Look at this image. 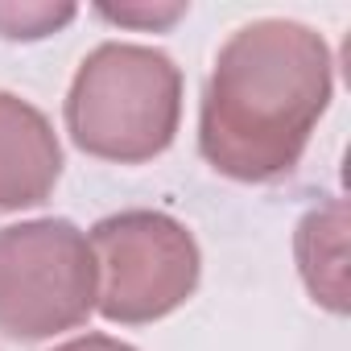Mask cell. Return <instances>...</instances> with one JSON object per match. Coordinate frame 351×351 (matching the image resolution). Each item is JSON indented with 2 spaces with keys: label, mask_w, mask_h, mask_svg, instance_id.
I'll return each mask as SVG.
<instances>
[{
  "label": "cell",
  "mask_w": 351,
  "mask_h": 351,
  "mask_svg": "<svg viewBox=\"0 0 351 351\" xmlns=\"http://www.w3.org/2000/svg\"><path fill=\"white\" fill-rule=\"evenodd\" d=\"M335 58L318 29L285 17L240 25L215 54L199 108V153L232 182H277L298 169L330 108Z\"/></svg>",
  "instance_id": "cell-1"
},
{
  "label": "cell",
  "mask_w": 351,
  "mask_h": 351,
  "mask_svg": "<svg viewBox=\"0 0 351 351\" xmlns=\"http://www.w3.org/2000/svg\"><path fill=\"white\" fill-rule=\"evenodd\" d=\"M62 116L87 157L116 165L153 161L182 124V71L153 46L104 42L79 62Z\"/></svg>",
  "instance_id": "cell-2"
},
{
  "label": "cell",
  "mask_w": 351,
  "mask_h": 351,
  "mask_svg": "<svg viewBox=\"0 0 351 351\" xmlns=\"http://www.w3.org/2000/svg\"><path fill=\"white\" fill-rule=\"evenodd\" d=\"M99 269L87 232L71 219L0 228V335L42 343L95 314Z\"/></svg>",
  "instance_id": "cell-3"
},
{
  "label": "cell",
  "mask_w": 351,
  "mask_h": 351,
  "mask_svg": "<svg viewBox=\"0 0 351 351\" xmlns=\"http://www.w3.org/2000/svg\"><path fill=\"white\" fill-rule=\"evenodd\" d=\"M99 269L95 310L120 326H149L186 306L203 277L195 232L165 211H116L91 228Z\"/></svg>",
  "instance_id": "cell-4"
},
{
  "label": "cell",
  "mask_w": 351,
  "mask_h": 351,
  "mask_svg": "<svg viewBox=\"0 0 351 351\" xmlns=\"http://www.w3.org/2000/svg\"><path fill=\"white\" fill-rule=\"evenodd\" d=\"M62 178L54 124L29 99L0 91V215L42 207Z\"/></svg>",
  "instance_id": "cell-5"
},
{
  "label": "cell",
  "mask_w": 351,
  "mask_h": 351,
  "mask_svg": "<svg viewBox=\"0 0 351 351\" xmlns=\"http://www.w3.org/2000/svg\"><path fill=\"white\" fill-rule=\"evenodd\" d=\"M293 252L310 298L330 314H347V203L326 199L306 211L293 232Z\"/></svg>",
  "instance_id": "cell-6"
},
{
  "label": "cell",
  "mask_w": 351,
  "mask_h": 351,
  "mask_svg": "<svg viewBox=\"0 0 351 351\" xmlns=\"http://www.w3.org/2000/svg\"><path fill=\"white\" fill-rule=\"evenodd\" d=\"M75 17L71 5L54 9V5H0V38L9 42H38L50 38L54 29H62Z\"/></svg>",
  "instance_id": "cell-7"
},
{
  "label": "cell",
  "mask_w": 351,
  "mask_h": 351,
  "mask_svg": "<svg viewBox=\"0 0 351 351\" xmlns=\"http://www.w3.org/2000/svg\"><path fill=\"white\" fill-rule=\"evenodd\" d=\"M186 13V5H165V9H99V17L120 21V25H169Z\"/></svg>",
  "instance_id": "cell-8"
},
{
  "label": "cell",
  "mask_w": 351,
  "mask_h": 351,
  "mask_svg": "<svg viewBox=\"0 0 351 351\" xmlns=\"http://www.w3.org/2000/svg\"><path fill=\"white\" fill-rule=\"evenodd\" d=\"M54 351H136V347L132 343H120L112 335H79L71 343H58Z\"/></svg>",
  "instance_id": "cell-9"
}]
</instances>
